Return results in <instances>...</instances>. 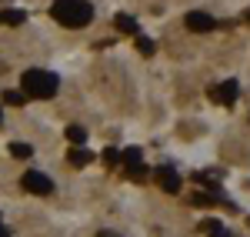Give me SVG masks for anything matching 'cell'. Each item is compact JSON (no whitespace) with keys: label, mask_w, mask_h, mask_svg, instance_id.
<instances>
[{"label":"cell","mask_w":250,"mask_h":237,"mask_svg":"<svg viewBox=\"0 0 250 237\" xmlns=\"http://www.w3.org/2000/svg\"><path fill=\"white\" fill-rule=\"evenodd\" d=\"M157 184H160V191H167V194H177V191L184 187L180 174L173 171L170 164H160V167H157Z\"/></svg>","instance_id":"8992f818"},{"label":"cell","mask_w":250,"mask_h":237,"mask_svg":"<svg viewBox=\"0 0 250 237\" xmlns=\"http://www.w3.org/2000/svg\"><path fill=\"white\" fill-rule=\"evenodd\" d=\"M200 231H207V234H210V231H220V220L213 217V220H204V224H200Z\"/></svg>","instance_id":"2e32d148"},{"label":"cell","mask_w":250,"mask_h":237,"mask_svg":"<svg viewBox=\"0 0 250 237\" xmlns=\"http://www.w3.org/2000/svg\"><path fill=\"white\" fill-rule=\"evenodd\" d=\"M0 20L10 23V27H20V23L27 20V14H23V10H7V14H0Z\"/></svg>","instance_id":"8fae6325"},{"label":"cell","mask_w":250,"mask_h":237,"mask_svg":"<svg viewBox=\"0 0 250 237\" xmlns=\"http://www.w3.org/2000/svg\"><path fill=\"white\" fill-rule=\"evenodd\" d=\"M237 94H240V84H237V80H224V84L207 87V97H210L213 104H224V107H230L233 100H237Z\"/></svg>","instance_id":"277c9868"},{"label":"cell","mask_w":250,"mask_h":237,"mask_svg":"<svg viewBox=\"0 0 250 237\" xmlns=\"http://www.w3.org/2000/svg\"><path fill=\"white\" fill-rule=\"evenodd\" d=\"M104 164H107V167H117V164H120V154H117L114 147H107V151H104Z\"/></svg>","instance_id":"9a60e30c"},{"label":"cell","mask_w":250,"mask_h":237,"mask_svg":"<svg viewBox=\"0 0 250 237\" xmlns=\"http://www.w3.org/2000/svg\"><path fill=\"white\" fill-rule=\"evenodd\" d=\"M210 237H230V234H224V231H210Z\"/></svg>","instance_id":"d6986e66"},{"label":"cell","mask_w":250,"mask_h":237,"mask_svg":"<svg viewBox=\"0 0 250 237\" xmlns=\"http://www.w3.org/2000/svg\"><path fill=\"white\" fill-rule=\"evenodd\" d=\"M120 160H124L127 167H134V164L144 160V154H140V147H130V151H124V154H120Z\"/></svg>","instance_id":"7c38bea8"},{"label":"cell","mask_w":250,"mask_h":237,"mask_svg":"<svg viewBox=\"0 0 250 237\" xmlns=\"http://www.w3.org/2000/svg\"><path fill=\"white\" fill-rule=\"evenodd\" d=\"M67 140H70L74 147H83V144H87V130L74 124V127H67Z\"/></svg>","instance_id":"9c48e42d"},{"label":"cell","mask_w":250,"mask_h":237,"mask_svg":"<svg viewBox=\"0 0 250 237\" xmlns=\"http://www.w3.org/2000/svg\"><path fill=\"white\" fill-rule=\"evenodd\" d=\"M137 50H140L144 57H150V54H154V43H150L147 37H140V34H137Z\"/></svg>","instance_id":"5bb4252c"},{"label":"cell","mask_w":250,"mask_h":237,"mask_svg":"<svg viewBox=\"0 0 250 237\" xmlns=\"http://www.w3.org/2000/svg\"><path fill=\"white\" fill-rule=\"evenodd\" d=\"M67 160H70V167H87V164L94 160V154H90L87 147H74V151L67 154Z\"/></svg>","instance_id":"ba28073f"},{"label":"cell","mask_w":250,"mask_h":237,"mask_svg":"<svg viewBox=\"0 0 250 237\" xmlns=\"http://www.w3.org/2000/svg\"><path fill=\"white\" fill-rule=\"evenodd\" d=\"M0 120H3V110H0Z\"/></svg>","instance_id":"ffe728a7"},{"label":"cell","mask_w":250,"mask_h":237,"mask_svg":"<svg viewBox=\"0 0 250 237\" xmlns=\"http://www.w3.org/2000/svg\"><path fill=\"white\" fill-rule=\"evenodd\" d=\"M0 23H3V20H0Z\"/></svg>","instance_id":"7402d4cb"},{"label":"cell","mask_w":250,"mask_h":237,"mask_svg":"<svg viewBox=\"0 0 250 237\" xmlns=\"http://www.w3.org/2000/svg\"><path fill=\"white\" fill-rule=\"evenodd\" d=\"M114 27L120 30V34H130V37H137V30H140V27H137V20L130 17V14H117V17H114Z\"/></svg>","instance_id":"52a82bcc"},{"label":"cell","mask_w":250,"mask_h":237,"mask_svg":"<svg viewBox=\"0 0 250 237\" xmlns=\"http://www.w3.org/2000/svg\"><path fill=\"white\" fill-rule=\"evenodd\" d=\"M0 237H10V231L3 227V220H0Z\"/></svg>","instance_id":"e0dca14e"},{"label":"cell","mask_w":250,"mask_h":237,"mask_svg":"<svg viewBox=\"0 0 250 237\" xmlns=\"http://www.w3.org/2000/svg\"><path fill=\"white\" fill-rule=\"evenodd\" d=\"M20 187L30 191V194H37V197H50L54 194V180L47 177V174H40V171H27L20 177Z\"/></svg>","instance_id":"3957f363"},{"label":"cell","mask_w":250,"mask_h":237,"mask_svg":"<svg viewBox=\"0 0 250 237\" xmlns=\"http://www.w3.org/2000/svg\"><path fill=\"white\" fill-rule=\"evenodd\" d=\"M23 97H27V94H20V90H7V94H3V104L17 107V104H23Z\"/></svg>","instance_id":"4fadbf2b"},{"label":"cell","mask_w":250,"mask_h":237,"mask_svg":"<svg viewBox=\"0 0 250 237\" xmlns=\"http://www.w3.org/2000/svg\"><path fill=\"white\" fill-rule=\"evenodd\" d=\"M247 20H250V10H247Z\"/></svg>","instance_id":"44dd1931"},{"label":"cell","mask_w":250,"mask_h":237,"mask_svg":"<svg viewBox=\"0 0 250 237\" xmlns=\"http://www.w3.org/2000/svg\"><path fill=\"white\" fill-rule=\"evenodd\" d=\"M97 237H117V234H114V231H100Z\"/></svg>","instance_id":"ac0fdd59"},{"label":"cell","mask_w":250,"mask_h":237,"mask_svg":"<svg viewBox=\"0 0 250 237\" xmlns=\"http://www.w3.org/2000/svg\"><path fill=\"white\" fill-rule=\"evenodd\" d=\"M10 154L17 160H30L34 157V147H30V144H10Z\"/></svg>","instance_id":"30bf717a"},{"label":"cell","mask_w":250,"mask_h":237,"mask_svg":"<svg viewBox=\"0 0 250 237\" xmlns=\"http://www.w3.org/2000/svg\"><path fill=\"white\" fill-rule=\"evenodd\" d=\"M50 17L57 23H63V27H87L94 20V7L87 0H54Z\"/></svg>","instance_id":"6da1fadb"},{"label":"cell","mask_w":250,"mask_h":237,"mask_svg":"<svg viewBox=\"0 0 250 237\" xmlns=\"http://www.w3.org/2000/svg\"><path fill=\"white\" fill-rule=\"evenodd\" d=\"M20 87H23V94H27V97L50 100L60 90V80H57V74H50V70H23Z\"/></svg>","instance_id":"7a4b0ae2"},{"label":"cell","mask_w":250,"mask_h":237,"mask_svg":"<svg viewBox=\"0 0 250 237\" xmlns=\"http://www.w3.org/2000/svg\"><path fill=\"white\" fill-rule=\"evenodd\" d=\"M184 23H187V30H193V34H213L220 23L210 17V14H204V10H190L187 17H184Z\"/></svg>","instance_id":"5b68a950"}]
</instances>
